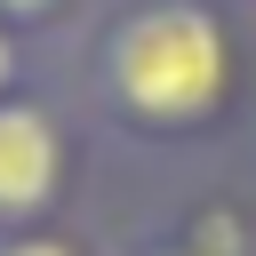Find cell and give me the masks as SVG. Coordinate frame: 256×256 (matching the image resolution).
Returning <instances> with one entry per match:
<instances>
[{
  "instance_id": "obj_6",
  "label": "cell",
  "mask_w": 256,
  "mask_h": 256,
  "mask_svg": "<svg viewBox=\"0 0 256 256\" xmlns=\"http://www.w3.org/2000/svg\"><path fill=\"white\" fill-rule=\"evenodd\" d=\"M136 256H192V248H184V240H144Z\"/></svg>"
},
{
  "instance_id": "obj_3",
  "label": "cell",
  "mask_w": 256,
  "mask_h": 256,
  "mask_svg": "<svg viewBox=\"0 0 256 256\" xmlns=\"http://www.w3.org/2000/svg\"><path fill=\"white\" fill-rule=\"evenodd\" d=\"M0 256H88V240L64 224H24V232H0Z\"/></svg>"
},
{
  "instance_id": "obj_4",
  "label": "cell",
  "mask_w": 256,
  "mask_h": 256,
  "mask_svg": "<svg viewBox=\"0 0 256 256\" xmlns=\"http://www.w3.org/2000/svg\"><path fill=\"white\" fill-rule=\"evenodd\" d=\"M56 0H0V24H40Z\"/></svg>"
},
{
  "instance_id": "obj_5",
  "label": "cell",
  "mask_w": 256,
  "mask_h": 256,
  "mask_svg": "<svg viewBox=\"0 0 256 256\" xmlns=\"http://www.w3.org/2000/svg\"><path fill=\"white\" fill-rule=\"evenodd\" d=\"M16 64H24V56H16V32H8V24H0V96H8V88H16Z\"/></svg>"
},
{
  "instance_id": "obj_2",
  "label": "cell",
  "mask_w": 256,
  "mask_h": 256,
  "mask_svg": "<svg viewBox=\"0 0 256 256\" xmlns=\"http://www.w3.org/2000/svg\"><path fill=\"white\" fill-rule=\"evenodd\" d=\"M64 200V120L32 96H0V232L48 224Z\"/></svg>"
},
{
  "instance_id": "obj_1",
  "label": "cell",
  "mask_w": 256,
  "mask_h": 256,
  "mask_svg": "<svg viewBox=\"0 0 256 256\" xmlns=\"http://www.w3.org/2000/svg\"><path fill=\"white\" fill-rule=\"evenodd\" d=\"M88 88L136 136H192L232 104V32L208 0H128L96 32Z\"/></svg>"
}]
</instances>
